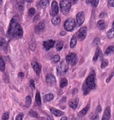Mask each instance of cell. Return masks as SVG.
<instances>
[{
  "instance_id": "49",
  "label": "cell",
  "mask_w": 114,
  "mask_h": 120,
  "mask_svg": "<svg viewBox=\"0 0 114 120\" xmlns=\"http://www.w3.org/2000/svg\"><path fill=\"white\" fill-rule=\"evenodd\" d=\"M99 17H100V18H104V17H106V14H105V13H101L100 15V16H99Z\"/></svg>"
},
{
  "instance_id": "53",
  "label": "cell",
  "mask_w": 114,
  "mask_h": 120,
  "mask_svg": "<svg viewBox=\"0 0 114 120\" xmlns=\"http://www.w3.org/2000/svg\"><path fill=\"white\" fill-rule=\"evenodd\" d=\"M2 4V1H0V4Z\"/></svg>"
},
{
  "instance_id": "47",
  "label": "cell",
  "mask_w": 114,
  "mask_h": 120,
  "mask_svg": "<svg viewBox=\"0 0 114 120\" xmlns=\"http://www.w3.org/2000/svg\"><path fill=\"white\" fill-rule=\"evenodd\" d=\"M108 4L111 7H114V1L113 0H111V1H108Z\"/></svg>"
},
{
  "instance_id": "6",
  "label": "cell",
  "mask_w": 114,
  "mask_h": 120,
  "mask_svg": "<svg viewBox=\"0 0 114 120\" xmlns=\"http://www.w3.org/2000/svg\"><path fill=\"white\" fill-rule=\"evenodd\" d=\"M76 25L75 20L74 19H68L64 23V28L68 32H71L74 30Z\"/></svg>"
},
{
  "instance_id": "27",
  "label": "cell",
  "mask_w": 114,
  "mask_h": 120,
  "mask_svg": "<svg viewBox=\"0 0 114 120\" xmlns=\"http://www.w3.org/2000/svg\"><path fill=\"white\" fill-rule=\"evenodd\" d=\"M6 68V65L5 61H4V59L2 57L0 56V71H4L5 70Z\"/></svg>"
},
{
  "instance_id": "1",
  "label": "cell",
  "mask_w": 114,
  "mask_h": 120,
  "mask_svg": "<svg viewBox=\"0 0 114 120\" xmlns=\"http://www.w3.org/2000/svg\"><path fill=\"white\" fill-rule=\"evenodd\" d=\"M17 16L15 15L12 17L10 23L7 31V35L9 37L14 39H20L23 36V31L18 21Z\"/></svg>"
},
{
  "instance_id": "12",
  "label": "cell",
  "mask_w": 114,
  "mask_h": 120,
  "mask_svg": "<svg viewBox=\"0 0 114 120\" xmlns=\"http://www.w3.org/2000/svg\"><path fill=\"white\" fill-rule=\"evenodd\" d=\"M8 48V43L4 38H0V50L6 52Z\"/></svg>"
},
{
  "instance_id": "20",
  "label": "cell",
  "mask_w": 114,
  "mask_h": 120,
  "mask_svg": "<svg viewBox=\"0 0 114 120\" xmlns=\"http://www.w3.org/2000/svg\"><path fill=\"white\" fill-rule=\"evenodd\" d=\"M54 98V96L51 93L45 95L43 97V100L45 102H49L51 101Z\"/></svg>"
},
{
  "instance_id": "35",
  "label": "cell",
  "mask_w": 114,
  "mask_h": 120,
  "mask_svg": "<svg viewBox=\"0 0 114 120\" xmlns=\"http://www.w3.org/2000/svg\"><path fill=\"white\" fill-rule=\"evenodd\" d=\"M29 115H30L31 116L33 117H35V118L39 117V116L37 112H36V111L32 110V109H31V110L30 111V112H29Z\"/></svg>"
},
{
  "instance_id": "15",
  "label": "cell",
  "mask_w": 114,
  "mask_h": 120,
  "mask_svg": "<svg viewBox=\"0 0 114 120\" xmlns=\"http://www.w3.org/2000/svg\"><path fill=\"white\" fill-rule=\"evenodd\" d=\"M97 26L98 29L100 30H103L107 27V23L104 20H101L98 21L97 24Z\"/></svg>"
},
{
  "instance_id": "29",
  "label": "cell",
  "mask_w": 114,
  "mask_h": 120,
  "mask_svg": "<svg viewBox=\"0 0 114 120\" xmlns=\"http://www.w3.org/2000/svg\"><path fill=\"white\" fill-rule=\"evenodd\" d=\"M68 80H67L66 78H63L61 80L60 86L61 88H63L66 87V86H68Z\"/></svg>"
},
{
  "instance_id": "17",
  "label": "cell",
  "mask_w": 114,
  "mask_h": 120,
  "mask_svg": "<svg viewBox=\"0 0 114 120\" xmlns=\"http://www.w3.org/2000/svg\"><path fill=\"white\" fill-rule=\"evenodd\" d=\"M78 102H79V100H78V98H76L74 99V100L70 101L68 103V105L69 106L73 109H75L76 108H77V105H78Z\"/></svg>"
},
{
  "instance_id": "33",
  "label": "cell",
  "mask_w": 114,
  "mask_h": 120,
  "mask_svg": "<svg viewBox=\"0 0 114 120\" xmlns=\"http://www.w3.org/2000/svg\"><path fill=\"white\" fill-rule=\"evenodd\" d=\"M114 49V48L113 46H109V47L107 48V49L106 50V51H105V55H109V54L111 53V52H113Z\"/></svg>"
},
{
  "instance_id": "39",
  "label": "cell",
  "mask_w": 114,
  "mask_h": 120,
  "mask_svg": "<svg viewBox=\"0 0 114 120\" xmlns=\"http://www.w3.org/2000/svg\"><path fill=\"white\" fill-rule=\"evenodd\" d=\"M60 60V56H59L58 55H55L53 58V62L55 63H57Z\"/></svg>"
},
{
  "instance_id": "16",
  "label": "cell",
  "mask_w": 114,
  "mask_h": 120,
  "mask_svg": "<svg viewBox=\"0 0 114 120\" xmlns=\"http://www.w3.org/2000/svg\"><path fill=\"white\" fill-rule=\"evenodd\" d=\"M50 112H51V113L53 114V115L57 117L61 116H63L64 115V112H62V111H61L60 110H58V109H56V108L53 107L50 108Z\"/></svg>"
},
{
  "instance_id": "26",
  "label": "cell",
  "mask_w": 114,
  "mask_h": 120,
  "mask_svg": "<svg viewBox=\"0 0 114 120\" xmlns=\"http://www.w3.org/2000/svg\"><path fill=\"white\" fill-rule=\"evenodd\" d=\"M51 21H52V23L53 24V25H54L55 26L58 25H59L60 23L61 19L60 17L58 16L53 17V18L52 19Z\"/></svg>"
},
{
  "instance_id": "5",
  "label": "cell",
  "mask_w": 114,
  "mask_h": 120,
  "mask_svg": "<svg viewBox=\"0 0 114 120\" xmlns=\"http://www.w3.org/2000/svg\"><path fill=\"white\" fill-rule=\"evenodd\" d=\"M66 62L68 64L71 65H75L78 62V58L75 52H71L67 55L66 57Z\"/></svg>"
},
{
  "instance_id": "2",
  "label": "cell",
  "mask_w": 114,
  "mask_h": 120,
  "mask_svg": "<svg viewBox=\"0 0 114 120\" xmlns=\"http://www.w3.org/2000/svg\"><path fill=\"white\" fill-rule=\"evenodd\" d=\"M96 74L94 71H93L89 74L85 81L82 86V90L84 95L88 94L92 90L95 89L96 87Z\"/></svg>"
},
{
  "instance_id": "34",
  "label": "cell",
  "mask_w": 114,
  "mask_h": 120,
  "mask_svg": "<svg viewBox=\"0 0 114 120\" xmlns=\"http://www.w3.org/2000/svg\"><path fill=\"white\" fill-rule=\"evenodd\" d=\"M114 28H111L109 31L107 32V37L109 38V39H112V38H114Z\"/></svg>"
},
{
  "instance_id": "7",
  "label": "cell",
  "mask_w": 114,
  "mask_h": 120,
  "mask_svg": "<svg viewBox=\"0 0 114 120\" xmlns=\"http://www.w3.org/2000/svg\"><path fill=\"white\" fill-rule=\"evenodd\" d=\"M87 28L86 27H82L78 30L76 34L77 39H78L79 41H83L85 39L87 35Z\"/></svg>"
},
{
  "instance_id": "42",
  "label": "cell",
  "mask_w": 114,
  "mask_h": 120,
  "mask_svg": "<svg viewBox=\"0 0 114 120\" xmlns=\"http://www.w3.org/2000/svg\"><path fill=\"white\" fill-rule=\"evenodd\" d=\"M30 86L31 88H32L33 89L35 88V81L33 79L30 80Z\"/></svg>"
},
{
  "instance_id": "21",
  "label": "cell",
  "mask_w": 114,
  "mask_h": 120,
  "mask_svg": "<svg viewBox=\"0 0 114 120\" xmlns=\"http://www.w3.org/2000/svg\"><path fill=\"white\" fill-rule=\"evenodd\" d=\"M89 108H90V105H86V106L83 109H82V110L80 111L79 113H78V116H80V117H82L85 115L87 113V112H88Z\"/></svg>"
},
{
  "instance_id": "40",
  "label": "cell",
  "mask_w": 114,
  "mask_h": 120,
  "mask_svg": "<svg viewBox=\"0 0 114 120\" xmlns=\"http://www.w3.org/2000/svg\"><path fill=\"white\" fill-rule=\"evenodd\" d=\"M91 120H99V116L97 113L94 114L91 117Z\"/></svg>"
},
{
  "instance_id": "22",
  "label": "cell",
  "mask_w": 114,
  "mask_h": 120,
  "mask_svg": "<svg viewBox=\"0 0 114 120\" xmlns=\"http://www.w3.org/2000/svg\"><path fill=\"white\" fill-rule=\"evenodd\" d=\"M45 21L43 20V21H40V22L39 23V25H38L37 26H36L35 30H37L38 31H40L43 30V29H45Z\"/></svg>"
},
{
  "instance_id": "25",
  "label": "cell",
  "mask_w": 114,
  "mask_h": 120,
  "mask_svg": "<svg viewBox=\"0 0 114 120\" xmlns=\"http://www.w3.org/2000/svg\"><path fill=\"white\" fill-rule=\"evenodd\" d=\"M64 46V42L62 40H58L56 44V49L57 51H61Z\"/></svg>"
},
{
  "instance_id": "50",
  "label": "cell",
  "mask_w": 114,
  "mask_h": 120,
  "mask_svg": "<svg viewBox=\"0 0 114 120\" xmlns=\"http://www.w3.org/2000/svg\"><path fill=\"white\" fill-rule=\"evenodd\" d=\"M75 120H82V118H81V117L78 116L75 118Z\"/></svg>"
},
{
  "instance_id": "3",
  "label": "cell",
  "mask_w": 114,
  "mask_h": 120,
  "mask_svg": "<svg viewBox=\"0 0 114 120\" xmlns=\"http://www.w3.org/2000/svg\"><path fill=\"white\" fill-rule=\"evenodd\" d=\"M60 7L61 12L64 15H68L69 14L70 8H71V3L68 0H62L60 1Z\"/></svg>"
},
{
  "instance_id": "48",
  "label": "cell",
  "mask_w": 114,
  "mask_h": 120,
  "mask_svg": "<svg viewBox=\"0 0 114 120\" xmlns=\"http://www.w3.org/2000/svg\"><path fill=\"white\" fill-rule=\"evenodd\" d=\"M18 76L19 78H23V77H24L25 74H24V73H23V72H20V73H18Z\"/></svg>"
},
{
  "instance_id": "31",
  "label": "cell",
  "mask_w": 114,
  "mask_h": 120,
  "mask_svg": "<svg viewBox=\"0 0 114 120\" xmlns=\"http://www.w3.org/2000/svg\"><path fill=\"white\" fill-rule=\"evenodd\" d=\"M86 2L87 4H91L93 7H96L97 6L98 4H99V0H92V1H86Z\"/></svg>"
},
{
  "instance_id": "8",
  "label": "cell",
  "mask_w": 114,
  "mask_h": 120,
  "mask_svg": "<svg viewBox=\"0 0 114 120\" xmlns=\"http://www.w3.org/2000/svg\"><path fill=\"white\" fill-rule=\"evenodd\" d=\"M85 20V13L83 11L78 12L76 15V27H80L84 22Z\"/></svg>"
},
{
  "instance_id": "13",
  "label": "cell",
  "mask_w": 114,
  "mask_h": 120,
  "mask_svg": "<svg viewBox=\"0 0 114 120\" xmlns=\"http://www.w3.org/2000/svg\"><path fill=\"white\" fill-rule=\"evenodd\" d=\"M32 67L33 71H35L36 74L37 75H39L41 71V65L40 63L36 62V61L32 62Z\"/></svg>"
},
{
  "instance_id": "30",
  "label": "cell",
  "mask_w": 114,
  "mask_h": 120,
  "mask_svg": "<svg viewBox=\"0 0 114 120\" xmlns=\"http://www.w3.org/2000/svg\"><path fill=\"white\" fill-rule=\"evenodd\" d=\"M32 99L30 96H27L25 99V106L26 107H28L31 104Z\"/></svg>"
},
{
  "instance_id": "52",
  "label": "cell",
  "mask_w": 114,
  "mask_h": 120,
  "mask_svg": "<svg viewBox=\"0 0 114 120\" xmlns=\"http://www.w3.org/2000/svg\"><path fill=\"white\" fill-rule=\"evenodd\" d=\"M26 2H33V1H26Z\"/></svg>"
},
{
  "instance_id": "10",
  "label": "cell",
  "mask_w": 114,
  "mask_h": 120,
  "mask_svg": "<svg viewBox=\"0 0 114 120\" xmlns=\"http://www.w3.org/2000/svg\"><path fill=\"white\" fill-rule=\"evenodd\" d=\"M55 44V41L52 39L50 40L45 41L43 42V49L46 50V51H49V50H50L51 48H52L54 46V45Z\"/></svg>"
},
{
  "instance_id": "19",
  "label": "cell",
  "mask_w": 114,
  "mask_h": 120,
  "mask_svg": "<svg viewBox=\"0 0 114 120\" xmlns=\"http://www.w3.org/2000/svg\"><path fill=\"white\" fill-rule=\"evenodd\" d=\"M29 48H30V50L31 51H35L36 50V40H35V39L33 38H31V41L30 42V44H29Z\"/></svg>"
},
{
  "instance_id": "4",
  "label": "cell",
  "mask_w": 114,
  "mask_h": 120,
  "mask_svg": "<svg viewBox=\"0 0 114 120\" xmlns=\"http://www.w3.org/2000/svg\"><path fill=\"white\" fill-rule=\"evenodd\" d=\"M68 69V65L65 60H62L56 67L57 73L59 75H63Z\"/></svg>"
},
{
  "instance_id": "28",
  "label": "cell",
  "mask_w": 114,
  "mask_h": 120,
  "mask_svg": "<svg viewBox=\"0 0 114 120\" xmlns=\"http://www.w3.org/2000/svg\"><path fill=\"white\" fill-rule=\"evenodd\" d=\"M35 100H36V103L37 104V105H39V106H41V105H42L41 98L40 94L39 92H37V93H36Z\"/></svg>"
},
{
  "instance_id": "11",
  "label": "cell",
  "mask_w": 114,
  "mask_h": 120,
  "mask_svg": "<svg viewBox=\"0 0 114 120\" xmlns=\"http://www.w3.org/2000/svg\"><path fill=\"white\" fill-rule=\"evenodd\" d=\"M46 82L47 84L49 85V86H53L56 84V78H55V77H54L53 75H52V74H49L46 75Z\"/></svg>"
},
{
  "instance_id": "32",
  "label": "cell",
  "mask_w": 114,
  "mask_h": 120,
  "mask_svg": "<svg viewBox=\"0 0 114 120\" xmlns=\"http://www.w3.org/2000/svg\"><path fill=\"white\" fill-rule=\"evenodd\" d=\"M109 64V61L107 59H103L102 60L101 64V68L102 69L106 68Z\"/></svg>"
},
{
  "instance_id": "37",
  "label": "cell",
  "mask_w": 114,
  "mask_h": 120,
  "mask_svg": "<svg viewBox=\"0 0 114 120\" xmlns=\"http://www.w3.org/2000/svg\"><path fill=\"white\" fill-rule=\"evenodd\" d=\"M100 38H96L94 39V40H93V46H98L99 44H100Z\"/></svg>"
},
{
  "instance_id": "14",
  "label": "cell",
  "mask_w": 114,
  "mask_h": 120,
  "mask_svg": "<svg viewBox=\"0 0 114 120\" xmlns=\"http://www.w3.org/2000/svg\"><path fill=\"white\" fill-rule=\"evenodd\" d=\"M111 117V108L110 107H108L105 110L102 120H109Z\"/></svg>"
},
{
  "instance_id": "38",
  "label": "cell",
  "mask_w": 114,
  "mask_h": 120,
  "mask_svg": "<svg viewBox=\"0 0 114 120\" xmlns=\"http://www.w3.org/2000/svg\"><path fill=\"white\" fill-rule=\"evenodd\" d=\"M9 118V113L7 112H6L2 115V119L4 120H7Z\"/></svg>"
},
{
  "instance_id": "51",
  "label": "cell",
  "mask_w": 114,
  "mask_h": 120,
  "mask_svg": "<svg viewBox=\"0 0 114 120\" xmlns=\"http://www.w3.org/2000/svg\"><path fill=\"white\" fill-rule=\"evenodd\" d=\"M60 120H68V118L66 117H62Z\"/></svg>"
},
{
  "instance_id": "41",
  "label": "cell",
  "mask_w": 114,
  "mask_h": 120,
  "mask_svg": "<svg viewBox=\"0 0 114 120\" xmlns=\"http://www.w3.org/2000/svg\"><path fill=\"white\" fill-rule=\"evenodd\" d=\"M23 117H24V115L23 113L18 114L16 117V120H22Z\"/></svg>"
},
{
  "instance_id": "43",
  "label": "cell",
  "mask_w": 114,
  "mask_h": 120,
  "mask_svg": "<svg viewBox=\"0 0 114 120\" xmlns=\"http://www.w3.org/2000/svg\"><path fill=\"white\" fill-rule=\"evenodd\" d=\"M113 76H114V72H112L111 74L109 75V77H108V78H107V79H106V82H107V83H109L112 77H113Z\"/></svg>"
},
{
  "instance_id": "18",
  "label": "cell",
  "mask_w": 114,
  "mask_h": 120,
  "mask_svg": "<svg viewBox=\"0 0 114 120\" xmlns=\"http://www.w3.org/2000/svg\"><path fill=\"white\" fill-rule=\"evenodd\" d=\"M101 55H102V52L101 50L99 47H97V49L96 50V52L95 53L94 56H93V61H97V59H99V58L100 57Z\"/></svg>"
},
{
  "instance_id": "36",
  "label": "cell",
  "mask_w": 114,
  "mask_h": 120,
  "mask_svg": "<svg viewBox=\"0 0 114 120\" xmlns=\"http://www.w3.org/2000/svg\"><path fill=\"white\" fill-rule=\"evenodd\" d=\"M35 13H36V10L34 8H31L28 10V15L30 16H33V15H35Z\"/></svg>"
},
{
  "instance_id": "24",
  "label": "cell",
  "mask_w": 114,
  "mask_h": 120,
  "mask_svg": "<svg viewBox=\"0 0 114 120\" xmlns=\"http://www.w3.org/2000/svg\"><path fill=\"white\" fill-rule=\"evenodd\" d=\"M77 39L76 38V36L74 35L72 36V39L71 40V42H70V48H74L75 46H76L77 44Z\"/></svg>"
},
{
  "instance_id": "9",
  "label": "cell",
  "mask_w": 114,
  "mask_h": 120,
  "mask_svg": "<svg viewBox=\"0 0 114 120\" xmlns=\"http://www.w3.org/2000/svg\"><path fill=\"white\" fill-rule=\"evenodd\" d=\"M58 4L56 1H53L52 2L51 7L50 11V14L53 17L56 16V15L58 14Z\"/></svg>"
},
{
  "instance_id": "44",
  "label": "cell",
  "mask_w": 114,
  "mask_h": 120,
  "mask_svg": "<svg viewBox=\"0 0 114 120\" xmlns=\"http://www.w3.org/2000/svg\"><path fill=\"white\" fill-rule=\"evenodd\" d=\"M40 19V15H39V14L37 15H36L34 17V18H33V21L34 22H37L39 21V20Z\"/></svg>"
},
{
  "instance_id": "45",
  "label": "cell",
  "mask_w": 114,
  "mask_h": 120,
  "mask_svg": "<svg viewBox=\"0 0 114 120\" xmlns=\"http://www.w3.org/2000/svg\"><path fill=\"white\" fill-rule=\"evenodd\" d=\"M46 118L47 120H54L53 117L51 115H50V114H47L46 115Z\"/></svg>"
},
{
  "instance_id": "46",
  "label": "cell",
  "mask_w": 114,
  "mask_h": 120,
  "mask_svg": "<svg viewBox=\"0 0 114 120\" xmlns=\"http://www.w3.org/2000/svg\"><path fill=\"white\" fill-rule=\"evenodd\" d=\"M102 110V108H101V106H100V105H99L97 107V108H96V112H97V113H99V112H100Z\"/></svg>"
},
{
  "instance_id": "23",
  "label": "cell",
  "mask_w": 114,
  "mask_h": 120,
  "mask_svg": "<svg viewBox=\"0 0 114 120\" xmlns=\"http://www.w3.org/2000/svg\"><path fill=\"white\" fill-rule=\"evenodd\" d=\"M50 4L49 1H47V0H43V1H41L39 3V5L41 8H46L47 7L49 6Z\"/></svg>"
}]
</instances>
